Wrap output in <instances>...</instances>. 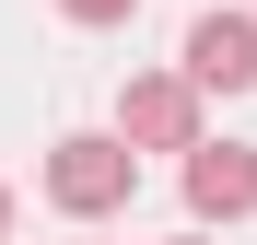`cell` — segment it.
I'll return each instance as SVG.
<instances>
[{
    "label": "cell",
    "mask_w": 257,
    "mask_h": 245,
    "mask_svg": "<svg viewBox=\"0 0 257 245\" xmlns=\"http://www.w3.org/2000/svg\"><path fill=\"white\" fill-rule=\"evenodd\" d=\"M128 187H141V152H128L117 129H70L59 152H47V198L70 222H105V210H128Z\"/></svg>",
    "instance_id": "6da1fadb"
},
{
    "label": "cell",
    "mask_w": 257,
    "mask_h": 245,
    "mask_svg": "<svg viewBox=\"0 0 257 245\" xmlns=\"http://www.w3.org/2000/svg\"><path fill=\"white\" fill-rule=\"evenodd\" d=\"M117 140H128V152H187V140H210L187 70H128V82H117Z\"/></svg>",
    "instance_id": "7a4b0ae2"
},
{
    "label": "cell",
    "mask_w": 257,
    "mask_h": 245,
    "mask_svg": "<svg viewBox=\"0 0 257 245\" xmlns=\"http://www.w3.org/2000/svg\"><path fill=\"white\" fill-rule=\"evenodd\" d=\"M257 82V12H199L187 24V94H245Z\"/></svg>",
    "instance_id": "3957f363"
},
{
    "label": "cell",
    "mask_w": 257,
    "mask_h": 245,
    "mask_svg": "<svg viewBox=\"0 0 257 245\" xmlns=\"http://www.w3.org/2000/svg\"><path fill=\"white\" fill-rule=\"evenodd\" d=\"M187 210L199 222H245L257 210V152L245 140H187Z\"/></svg>",
    "instance_id": "277c9868"
},
{
    "label": "cell",
    "mask_w": 257,
    "mask_h": 245,
    "mask_svg": "<svg viewBox=\"0 0 257 245\" xmlns=\"http://www.w3.org/2000/svg\"><path fill=\"white\" fill-rule=\"evenodd\" d=\"M59 12H70V24H128L141 0H59Z\"/></svg>",
    "instance_id": "5b68a950"
},
{
    "label": "cell",
    "mask_w": 257,
    "mask_h": 245,
    "mask_svg": "<svg viewBox=\"0 0 257 245\" xmlns=\"http://www.w3.org/2000/svg\"><path fill=\"white\" fill-rule=\"evenodd\" d=\"M0 233H12V187H0Z\"/></svg>",
    "instance_id": "8992f818"
},
{
    "label": "cell",
    "mask_w": 257,
    "mask_h": 245,
    "mask_svg": "<svg viewBox=\"0 0 257 245\" xmlns=\"http://www.w3.org/2000/svg\"><path fill=\"white\" fill-rule=\"evenodd\" d=\"M187 245H199V233H187Z\"/></svg>",
    "instance_id": "52a82bcc"
}]
</instances>
